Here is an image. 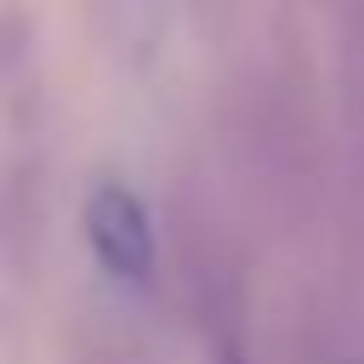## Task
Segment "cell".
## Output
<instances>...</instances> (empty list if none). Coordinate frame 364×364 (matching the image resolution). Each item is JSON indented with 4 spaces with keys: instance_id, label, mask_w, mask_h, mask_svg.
Returning <instances> with one entry per match:
<instances>
[{
    "instance_id": "obj_1",
    "label": "cell",
    "mask_w": 364,
    "mask_h": 364,
    "mask_svg": "<svg viewBox=\"0 0 364 364\" xmlns=\"http://www.w3.org/2000/svg\"><path fill=\"white\" fill-rule=\"evenodd\" d=\"M85 245H91L97 267L114 284H125V290H148L154 284V267H159L154 216L125 182H97L91 188V199H85Z\"/></svg>"
}]
</instances>
